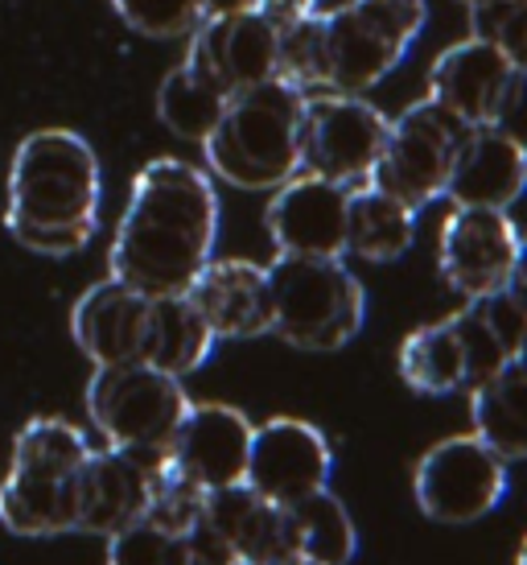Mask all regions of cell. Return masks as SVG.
Segmentation results:
<instances>
[{
  "instance_id": "6da1fadb",
  "label": "cell",
  "mask_w": 527,
  "mask_h": 565,
  "mask_svg": "<svg viewBox=\"0 0 527 565\" xmlns=\"http://www.w3.org/2000/svg\"><path fill=\"white\" fill-rule=\"evenodd\" d=\"M218 239V194L194 161L157 158L137 173L108 252L111 281L144 298L186 294Z\"/></svg>"
},
{
  "instance_id": "7a4b0ae2",
  "label": "cell",
  "mask_w": 527,
  "mask_h": 565,
  "mask_svg": "<svg viewBox=\"0 0 527 565\" xmlns=\"http://www.w3.org/2000/svg\"><path fill=\"white\" fill-rule=\"evenodd\" d=\"M99 158L71 128H37L9 166L4 227L37 256H75L99 223Z\"/></svg>"
},
{
  "instance_id": "3957f363",
  "label": "cell",
  "mask_w": 527,
  "mask_h": 565,
  "mask_svg": "<svg viewBox=\"0 0 527 565\" xmlns=\"http://www.w3.org/2000/svg\"><path fill=\"white\" fill-rule=\"evenodd\" d=\"M301 108L305 92L284 79L244 87L202 141V158L239 190H277L301 173Z\"/></svg>"
},
{
  "instance_id": "277c9868",
  "label": "cell",
  "mask_w": 527,
  "mask_h": 565,
  "mask_svg": "<svg viewBox=\"0 0 527 565\" xmlns=\"http://www.w3.org/2000/svg\"><path fill=\"white\" fill-rule=\"evenodd\" d=\"M95 446L63 417H37L13 441V462L0 483V524L17 536L75 533L78 475Z\"/></svg>"
},
{
  "instance_id": "5b68a950",
  "label": "cell",
  "mask_w": 527,
  "mask_h": 565,
  "mask_svg": "<svg viewBox=\"0 0 527 565\" xmlns=\"http://www.w3.org/2000/svg\"><path fill=\"white\" fill-rule=\"evenodd\" d=\"M268 273L272 330L301 351H338L363 330L367 294L342 256H277Z\"/></svg>"
},
{
  "instance_id": "8992f818",
  "label": "cell",
  "mask_w": 527,
  "mask_h": 565,
  "mask_svg": "<svg viewBox=\"0 0 527 565\" xmlns=\"http://www.w3.org/2000/svg\"><path fill=\"white\" fill-rule=\"evenodd\" d=\"M186 408L190 396L182 380L140 360L95 367L87 384V417L99 429V438L125 455H161Z\"/></svg>"
},
{
  "instance_id": "52a82bcc",
  "label": "cell",
  "mask_w": 527,
  "mask_h": 565,
  "mask_svg": "<svg viewBox=\"0 0 527 565\" xmlns=\"http://www.w3.org/2000/svg\"><path fill=\"white\" fill-rule=\"evenodd\" d=\"M424 13V0H346L334 13H322L326 92H372L417 42Z\"/></svg>"
},
{
  "instance_id": "ba28073f",
  "label": "cell",
  "mask_w": 527,
  "mask_h": 565,
  "mask_svg": "<svg viewBox=\"0 0 527 565\" xmlns=\"http://www.w3.org/2000/svg\"><path fill=\"white\" fill-rule=\"evenodd\" d=\"M465 137V125L453 120L445 108H437L433 99H420L396 120H388V137L375 158V170L367 186L391 194L408 211H420L433 199L445 194L458 141Z\"/></svg>"
},
{
  "instance_id": "9c48e42d",
  "label": "cell",
  "mask_w": 527,
  "mask_h": 565,
  "mask_svg": "<svg viewBox=\"0 0 527 565\" xmlns=\"http://www.w3.org/2000/svg\"><path fill=\"white\" fill-rule=\"evenodd\" d=\"M507 467L512 462H503L478 434L437 441L412 471L417 508L437 524H474L503 503Z\"/></svg>"
},
{
  "instance_id": "30bf717a",
  "label": "cell",
  "mask_w": 527,
  "mask_h": 565,
  "mask_svg": "<svg viewBox=\"0 0 527 565\" xmlns=\"http://www.w3.org/2000/svg\"><path fill=\"white\" fill-rule=\"evenodd\" d=\"M388 137V116L363 95L310 92L301 108V170L338 186H363Z\"/></svg>"
},
{
  "instance_id": "8fae6325",
  "label": "cell",
  "mask_w": 527,
  "mask_h": 565,
  "mask_svg": "<svg viewBox=\"0 0 527 565\" xmlns=\"http://www.w3.org/2000/svg\"><path fill=\"white\" fill-rule=\"evenodd\" d=\"M519 92H524V63H515L512 54H503L482 38H465L450 46L429 71V99L465 128L503 125L519 104Z\"/></svg>"
},
{
  "instance_id": "7c38bea8",
  "label": "cell",
  "mask_w": 527,
  "mask_h": 565,
  "mask_svg": "<svg viewBox=\"0 0 527 565\" xmlns=\"http://www.w3.org/2000/svg\"><path fill=\"white\" fill-rule=\"evenodd\" d=\"M441 277L462 298H486L495 289L519 281L524 265V239L515 232L507 211L491 206H453L450 220L441 223Z\"/></svg>"
},
{
  "instance_id": "4fadbf2b",
  "label": "cell",
  "mask_w": 527,
  "mask_h": 565,
  "mask_svg": "<svg viewBox=\"0 0 527 565\" xmlns=\"http://www.w3.org/2000/svg\"><path fill=\"white\" fill-rule=\"evenodd\" d=\"M330 471H334V455L318 425L297 422V417H272L264 425H251L244 483L256 495L280 508H293L297 500L330 487Z\"/></svg>"
},
{
  "instance_id": "5bb4252c",
  "label": "cell",
  "mask_w": 527,
  "mask_h": 565,
  "mask_svg": "<svg viewBox=\"0 0 527 565\" xmlns=\"http://www.w3.org/2000/svg\"><path fill=\"white\" fill-rule=\"evenodd\" d=\"M346 199L351 186L305 170L280 182L264 211L277 256H346Z\"/></svg>"
},
{
  "instance_id": "9a60e30c",
  "label": "cell",
  "mask_w": 527,
  "mask_h": 565,
  "mask_svg": "<svg viewBox=\"0 0 527 565\" xmlns=\"http://www.w3.org/2000/svg\"><path fill=\"white\" fill-rule=\"evenodd\" d=\"M251 422L232 405H190L182 425L173 429L165 455L173 467L202 491L244 483L248 471Z\"/></svg>"
},
{
  "instance_id": "2e32d148",
  "label": "cell",
  "mask_w": 527,
  "mask_h": 565,
  "mask_svg": "<svg viewBox=\"0 0 527 565\" xmlns=\"http://www.w3.org/2000/svg\"><path fill=\"white\" fill-rule=\"evenodd\" d=\"M527 182V153L503 125L465 128L458 141L450 178H445V199L453 206H507L524 194Z\"/></svg>"
},
{
  "instance_id": "e0dca14e",
  "label": "cell",
  "mask_w": 527,
  "mask_h": 565,
  "mask_svg": "<svg viewBox=\"0 0 527 565\" xmlns=\"http://www.w3.org/2000/svg\"><path fill=\"white\" fill-rule=\"evenodd\" d=\"M202 524L232 550L239 565H268L293 557L289 508L256 495L248 483H232L202 495Z\"/></svg>"
},
{
  "instance_id": "ac0fdd59",
  "label": "cell",
  "mask_w": 527,
  "mask_h": 565,
  "mask_svg": "<svg viewBox=\"0 0 527 565\" xmlns=\"http://www.w3.org/2000/svg\"><path fill=\"white\" fill-rule=\"evenodd\" d=\"M202 322L215 339H260L272 330V298L268 273L256 260H206L194 285L186 289Z\"/></svg>"
},
{
  "instance_id": "d6986e66",
  "label": "cell",
  "mask_w": 527,
  "mask_h": 565,
  "mask_svg": "<svg viewBox=\"0 0 527 565\" xmlns=\"http://www.w3.org/2000/svg\"><path fill=\"white\" fill-rule=\"evenodd\" d=\"M149 508V458L125 450H92L78 475L75 533L111 536L144 520Z\"/></svg>"
},
{
  "instance_id": "ffe728a7",
  "label": "cell",
  "mask_w": 527,
  "mask_h": 565,
  "mask_svg": "<svg viewBox=\"0 0 527 565\" xmlns=\"http://www.w3.org/2000/svg\"><path fill=\"white\" fill-rule=\"evenodd\" d=\"M144 318H149V298L108 277V281L92 285L75 301V310H71V339H75V347L95 367L132 363L140 360Z\"/></svg>"
},
{
  "instance_id": "44dd1931",
  "label": "cell",
  "mask_w": 527,
  "mask_h": 565,
  "mask_svg": "<svg viewBox=\"0 0 527 565\" xmlns=\"http://www.w3.org/2000/svg\"><path fill=\"white\" fill-rule=\"evenodd\" d=\"M277 25H268L256 9L251 13L206 17L198 30L190 33V46L198 50L232 92L277 79Z\"/></svg>"
},
{
  "instance_id": "7402d4cb",
  "label": "cell",
  "mask_w": 527,
  "mask_h": 565,
  "mask_svg": "<svg viewBox=\"0 0 527 565\" xmlns=\"http://www.w3.org/2000/svg\"><path fill=\"white\" fill-rule=\"evenodd\" d=\"M215 334L194 310L186 294L173 298H149V318H144V343H140V363H149L165 376H190L215 351Z\"/></svg>"
},
{
  "instance_id": "603a6c76",
  "label": "cell",
  "mask_w": 527,
  "mask_h": 565,
  "mask_svg": "<svg viewBox=\"0 0 527 565\" xmlns=\"http://www.w3.org/2000/svg\"><path fill=\"white\" fill-rule=\"evenodd\" d=\"M232 95V87L218 79L198 50L190 46L182 66H173L165 83H161V92H157V116L165 120L173 137L202 145L211 137V128L218 125V116H223Z\"/></svg>"
},
{
  "instance_id": "cb8c5ba5",
  "label": "cell",
  "mask_w": 527,
  "mask_h": 565,
  "mask_svg": "<svg viewBox=\"0 0 527 565\" xmlns=\"http://www.w3.org/2000/svg\"><path fill=\"white\" fill-rule=\"evenodd\" d=\"M470 417L478 434L503 462H519L527 455V380L524 355L507 360L498 372L470 384Z\"/></svg>"
},
{
  "instance_id": "d4e9b609",
  "label": "cell",
  "mask_w": 527,
  "mask_h": 565,
  "mask_svg": "<svg viewBox=\"0 0 527 565\" xmlns=\"http://www.w3.org/2000/svg\"><path fill=\"white\" fill-rule=\"evenodd\" d=\"M396 367H400V380L412 393L450 396L470 388V351H465L458 315L445 318V322H433V327L412 330L400 343Z\"/></svg>"
},
{
  "instance_id": "484cf974",
  "label": "cell",
  "mask_w": 527,
  "mask_h": 565,
  "mask_svg": "<svg viewBox=\"0 0 527 565\" xmlns=\"http://www.w3.org/2000/svg\"><path fill=\"white\" fill-rule=\"evenodd\" d=\"M417 239V211L396 203L375 186H351L346 199V252L372 265H388L412 248Z\"/></svg>"
},
{
  "instance_id": "4316f807",
  "label": "cell",
  "mask_w": 527,
  "mask_h": 565,
  "mask_svg": "<svg viewBox=\"0 0 527 565\" xmlns=\"http://www.w3.org/2000/svg\"><path fill=\"white\" fill-rule=\"evenodd\" d=\"M293 520V557H305L313 565H351L358 553V533L351 512L342 508V500L322 487L305 500H297L289 508Z\"/></svg>"
},
{
  "instance_id": "83f0119b",
  "label": "cell",
  "mask_w": 527,
  "mask_h": 565,
  "mask_svg": "<svg viewBox=\"0 0 527 565\" xmlns=\"http://www.w3.org/2000/svg\"><path fill=\"white\" fill-rule=\"evenodd\" d=\"M108 541V565H194L190 533H165L149 520H137Z\"/></svg>"
},
{
  "instance_id": "f1b7e54d",
  "label": "cell",
  "mask_w": 527,
  "mask_h": 565,
  "mask_svg": "<svg viewBox=\"0 0 527 565\" xmlns=\"http://www.w3.org/2000/svg\"><path fill=\"white\" fill-rule=\"evenodd\" d=\"M111 9L144 38H190L206 21L202 0H111Z\"/></svg>"
},
{
  "instance_id": "f546056e",
  "label": "cell",
  "mask_w": 527,
  "mask_h": 565,
  "mask_svg": "<svg viewBox=\"0 0 527 565\" xmlns=\"http://www.w3.org/2000/svg\"><path fill=\"white\" fill-rule=\"evenodd\" d=\"M470 25H474V38L512 54L515 63H524L527 0H474L470 4Z\"/></svg>"
},
{
  "instance_id": "4dcf8cb0",
  "label": "cell",
  "mask_w": 527,
  "mask_h": 565,
  "mask_svg": "<svg viewBox=\"0 0 527 565\" xmlns=\"http://www.w3.org/2000/svg\"><path fill=\"white\" fill-rule=\"evenodd\" d=\"M470 310L482 318V327L495 334V343L503 347V355H524V330H527V306L519 281H512L507 289H495L486 298H474Z\"/></svg>"
},
{
  "instance_id": "1f68e13d",
  "label": "cell",
  "mask_w": 527,
  "mask_h": 565,
  "mask_svg": "<svg viewBox=\"0 0 527 565\" xmlns=\"http://www.w3.org/2000/svg\"><path fill=\"white\" fill-rule=\"evenodd\" d=\"M256 13L268 21V25H277L280 30H293L297 21H305V17L318 13V0H256Z\"/></svg>"
},
{
  "instance_id": "d6a6232c",
  "label": "cell",
  "mask_w": 527,
  "mask_h": 565,
  "mask_svg": "<svg viewBox=\"0 0 527 565\" xmlns=\"http://www.w3.org/2000/svg\"><path fill=\"white\" fill-rule=\"evenodd\" d=\"M256 0H202V13L206 17H227V13H251Z\"/></svg>"
},
{
  "instance_id": "836d02e7",
  "label": "cell",
  "mask_w": 527,
  "mask_h": 565,
  "mask_svg": "<svg viewBox=\"0 0 527 565\" xmlns=\"http://www.w3.org/2000/svg\"><path fill=\"white\" fill-rule=\"evenodd\" d=\"M268 565H313V562H305V557H280V562H268Z\"/></svg>"
},
{
  "instance_id": "e575fe53",
  "label": "cell",
  "mask_w": 527,
  "mask_h": 565,
  "mask_svg": "<svg viewBox=\"0 0 527 565\" xmlns=\"http://www.w3.org/2000/svg\"><path fill=\"white\" fill-rule=\"evenodd\" d=\"M462 4H474V0H462Z\"/></svg>"
}]
</instances>
